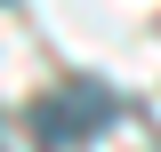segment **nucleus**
<instances>
[{"label": "nucleus", "instance_id": "obj_1", "mask_svg": "<svg viewBox=\"0 0 161 152\" xmlns=\"http://www.w3.org/2000/svg\"><path fill=\"white\" fill-rule=\"evenodd\" d=\"M32 120H40L48 136H89V128L113 120V96H105V88H64V96H48Z\"/></svg>", "mask_w": 161, "mask_h": 152}]
</instances>
